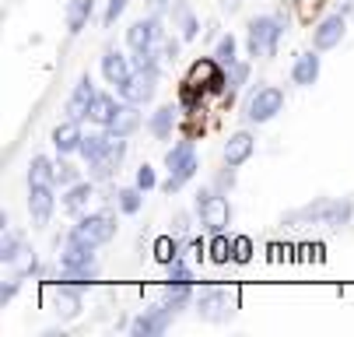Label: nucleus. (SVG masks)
Masks as SVG:
<instances>
[{
  "label": "nucleus",
  "instance_id": "1",
  "mask_svg": "<svg viewBox=\"0 0 354 337\" xmlns=\"http://www.w3.org/2000/svg\"><path fill=\"white\" fill-rule=\"evenodd\" d=\"M281 35H284V21L281 18H274V15L249 18V25H245V50H249V57H274Z\"/></svg>",
  "mask_w": 354,
  "mask_h": 337
},
{
  "label": "nucleus",
  "instance_id": "2",
  "mask_svg": "<svg viewBox=\"0 0 354 337\" xmlns=\"http://www.w3.org/2000/svg\"><path fill=\"white\" fill-rule=\"evenodd\" d=\"M165 165H169V179L162 183V190L172 197V194H179V190L196 176V152H193V140H179V144H172V148L165 152Z\"/></svg>",
  "mask_w": 354,
  "mask_h": 337
},
{
  "label": "nucleus",
  "instance_id": "3",
  "mask_svg": "<svg viewBox=\"0 0 354 337\" xmlns=\"http://www.w3.org/2000/svg\"><path fill=\"white\" fill-rule=\"evenodd\" d=\"M193 208H196V215H200V225H204L211 235H221L225 228H228V221H232V208H228V201H225V194L221 190H200L196 194V201H193Z\"/></svg>",
  "mask_w": 354,
  "mask_h": 337
},
{
  "label": "nucleus",
  "instance_id": "4",
  "mask_svg": "<svg viewBox=\"0 0 354 337\" xmlns=\"http://www.w3.org/2000/svg\"><path fill=\"white\" fill-rule=\"evenodd\" d=\"M74 239H81V243H91V246H106L116 239V218L106 215V211H95V215H77L74 228L67 232Z\"/></svg>",
  "mask_w": 354,
  "mask_h": 337
},
{
  "label": "nucleus",
  "instance_id": "5",
  "mask_svg": "<svg viewBox=\"0 0 354 337\" xmlns=\"http://www.w3.org/2000/svg\"><path fill=\"white\" fill-rule=\"evenodd\" d=\"M196 316L204 323H228L235 316V295L228 288H207L196 295Z\"/></svg>",
  "mask_w": 354,
  "mask_h": 337
},
{
  "label": "nucleus",
  "instance_id": "6",
  "mask_svg": "<svg viewBox=\"0 0 354 337\" xmlns=\"http://www.w3.org/2000/svg\"><path fill=\"white\" fill-rule=\"evenodd\" d=\"M158 81H162V71H158V67H133L130 81H127V84H120L123 102L147 106L151 99H155V91H158Z\"/></svg>",
  "mask_w": 354,
  "mask_h": 337
},
{
  "label": "nucleus",
  "instance_id": "7",
  "mask_svg": "<svg viewBox=\"0 0 354 337\" xmlns=\"http://www.w3.org/2000/svg\"><path fill=\"white\" fill-rule=\"evenodd\" d=\"M284 109V91L274 88V84H263L249 95V102H245V120L249 123H270L277 113Z\"/></svg>",
  "mask_w": 354,
  "mask_h": 337
},
{
  "label": "nucleus",
  "instance_id": "8",
  "mask_svg": "<svg viewBox=\"0 0 354 337\" xmlns=\"http://www.w3.org/2000/svg\"><path fill=\"white\" fill-rule=\"evenodd\" d=\"M186 81H193L196 88H204L207 95H225V91H228V71H225L214 57H200V60H193Z\"/></svg>",
  "mask_w": 354,
  "mask_h": 337
},
{
  "label": "nucleus",
  "instance_id": "9",
  "mask_svg": "<svg viewBox=\"0 0 354 337\" xmlns=\"http://www.w3.org/2000/svg\"><path fill=\"white\" fill-rule=\"evenodd\" d=\"M46 306L53 309L57 316L64 320H77L81 309H84V299L77 292V284H67V281H53L46 288Z\"/></svg>",
  "mask_w": 354,
  "mask_h": 337
},
{
  "label": "nucleus",
  "instance_id": "10",
  "mask_svg": "<svg viewBox=\"0 0 354 337\" xmlns=\"http://www.w3.org/2000/svg\"><path fill=\"white\" fill-rule=\"evenodd\" d=\"M165 39V25L158 15H147V18H137L130 28H127V46L133 53H144V50H155V46Z\"/></svg>",
  "mask_w": 354,
  "mask_h": 337
},
{
  "label": "nucleus",
  "instance_id": "11",
  "mask_svg": "<svg viewBox=\"0 0 354 337\" xmlns=\"http://www.w3.org/2000/svg\"><path fill=\"white\" fill-rule=\"evenodd\" d=\"M176 316H179V313L162 302V306H155V309H144V313L130 323V334H133V337H162V334L172 327Z\"/></svg>",
  "mask_w": 354,
  "mask_h": 337
},
{
  "label": "nucleus",
  "instance_id": "12",
  "mask_svg": "<svg viewBox=\"0 0 354 337\" xmlns=\"http://www.w3.org/2000/svg\"><path fill=\"white\" fill-rule=\"evenodd\" d=\"M344 32H347V15L333 11V15L319 18L316 28H313V50H319V53L337 50V46L344 42Z\"/></svg>",
  "mask_w": 354,
  "mask_h": 337
},
{
  "label": "nucleus",
  "instance_id": "13",
  "mask_svg": "<svg viewBox=\"0 0 354 337\" xmlns=\"http://www.w3.org/2000/svg\"><path fill=\"white\" fill-rule=\"evenodd\" d=\"M57 211V194H53V183H28V215L35 225H49Z\"/></svg>",
  "mask_w": 354,
  "mask_h": 337
},
{
  "label": "nucleus",
  "instance_id": "14",
  "mask_svg": "<svg viewBox=\"0 0 354 337\" xmlns=\"http://www.w3.org/2000/svg\"><path fill=\"white\" fill-rule=\"evenodd\" d=\"M95 95H98V88L91 84V78H88V74H84V78H77V84H74V91H71V99H67V106H64L67 120H77V123H81V120H88Z\"/></svg>",
  "mask_w": 354,
  "mask_h": 337
},
{
  "label": "nucleus",
  "instance_id": "15",
  "mask_svg": "<svg viewBox=\"0 0 354 337\" xmlns=\"http://www.w3.org/2000/svg\"><path fill=\"white\" fill-rule=\"evenodd\" d=\"M252 152H257V137H252L249 130H235L228 140H225V165L239 169L252 158Z\"/></svg>",
  "mask_w": 354,
  "mask_h": 337
},
{
  "label": "nucleus",
  "instance_id": "16",
  "mask_svg": "<svg viewBox=\"0 0 354 337\" xmlns=\"http://www.w3.org/2000/svg\"><path fill=\"white\" fill-rule=\"evenodd\" d=\"M49 140H53V148H57L60 155H74V152H81V140H84L81 123H77V120H64V123H57L53 134H49Z\"/></svg>",
  "mask_w": 354,
  "mask_h": 337
},
{
  "label": "nucleus",
  "instance_id": "17",
  "mask_svg": "<svg viewBox=\"0 0 354 337\" xmlns=\"http://www.w3.org/2000/svg\"><path fill=\"white\" fill-rule=\"evenodd\" d=\"M319 71H323V60H319V50H309V53H298V60L291 64V81L309 88L319 81Z\"/></svg>",
  "mask_w": 354,
  "mask_h": 337
},
{
  "label": "nucleus",
  "instance_id": "18",
  "mask_svg": "<svg viewBox=\"0 0 354 337\" xmlns=\"http://www.w3.org/2000/svg\"><path fill=\"white\" fill-rule=\"evenodd\" d=\"M130 74H133V67H130V60L120 53V50H113V46H109V50L102 53V78L109 81V84H127L130 81Z\"/></svg>",
  "mask_w": 354,
  "mask_h": 337
},
{
  "label": "nucleus",
  "instance_id": "19",
  "mask_svg": "<svg viewBox=\"0 0 354 337\" xmlns=\"http://www.w3.org/2000/svg\"><path fill=\"white\" fill-rule=\"evenodd\" d=\"M169 15H172V28H179L183 42H193L200 35V21H196V15H193V8L186 4V0H176V4L169 8Z\"/></svg>",
  "mask_w": 354,
  "mask_h": 337
},
{
  "label": "nucleus",
  "instance_id": "20",
  "mask_svg": "<svg viewBox=\"0 0 354 337\" xmlns=\"http://www.w3.org/2000/svg\"><path fill=\"white\" fill-rule=\"evenodd\" d=\"M106 130L116 134V137H133V134L140 130V106L120 102V109H116V116H113V123H109Z\"/></svg>",
  "mask_w": 354,
  "mask_h": 337
},
{
  "label": "nucleus",
  "instance_id": "21",
  "mask_svg": "<svg viewBox=\"0 0 354 337\" xmlns=\"http://www.w3.org/2000/svg\"><path fill=\"white\" fill-rule=\"evenodd\" d=\"M95 250H98V246L81 243V239L67 235V246H64V253H60V267H88V264H98V260H95Z\"/></svg>",
  "mask_w": 354,
  "mask_h": 337
},
{
  "label": "nucleus",
  "instance_id": "22",
  "mask_svg": "<svg viewBox=\"0 0 354 337\" xmlns=\"http://www.w3.org/2000/svg\"><path fill=\"white\" fill-rule=\"evenodd\" d=\"M109 140H113V134L102 127V130H98V134H84V140H81V158L88 162V165H98V162H102L106 155H109Z\"/></svg>",
  "mask_w": 354,
  "mask_h": 337
},
{
  "label": "nucleus",
  "instance_id": "23",
  "mask_svg": "<svg viewBox=\"0 0 354 337\" xmlns=\"http://www.w3.org/2000/svg\"><path fill=\"white\" fill-rule=\"evenodd\" d=\"M91 197H95V179H91V183H74V186H67V194H64L60 204H64L67 215L77 218V215H84V208H88Z\"/></svg>",
  "mask_w": 354,
  "mask_h": 337
},
{
  "label": "nucleus",
  "instance_id": "24",
  "mask_svg": "<svg viewBox=\"0 0 354 337\" xmlns=\"http://www.w3.org/2000/svg\"><path fill=\"white\" fill-rule=\"evenodd\" d=\"M183 106H158L155 113H151V123H147V130L155 134L158 140H169L172 137V130H176V113H179Z\"/></svg>",
  "mask_w": 354,
  "mask_h": 337
},
{
  "label": "nucleus",
  "instance_id": "25",
  "mask_svg": "<svg viewBox=\"0 0 354 337\" xmlns=\"http://www.w3.org/2000/svg\"><path fill=\"white\" fill-rule=\"evenodd\" d=\"M116 109H120V102L113 99V95L98 91V95H95V102H91V113H88V120H91L95 127H109V123H113V116H116Z\"/></svg>",
  "mask_w": 354,
  "mask_h": 337
},
{
  "label": "nucleus",
  "instance_id": "26",
  "mask_svg": "<svg viewBox=\"0 0 354 337\" xmlns=\"http://www.w3.org/2000/svg\"><path fill=\"white\" fill-rule=\"evenodd\" d=\"M354 218V204L351 201H326V211H323V225L326 228H344L351 225Z\"/></svg>",
  "mask_w": 354,
  "mask_h": 337
},
{
  "label": "nucleus",
  "instance_id": "27",
  "mask_svg": "<svg viewBox=\"0 0 354 337\" xmlns=\"http://www.w3.org/2000/svg\"><path fill=\"white\" fill-rule=\"evenodd\" d=\"M91 11H95V0H71L67 4V32L77 35L91 21Z\"/></svg>",
  "mask_w": 354,
  "mask_h": 337
},
{
  "label": "nucleus",
  "instance_id": "28",
  "mask_svg": "<svg viewBox=\"0 0 354 337\" xmlns=\"http://www.w3.org/2000/svg\"><path fill=\"white\" fill-rule=\"evenodd\" d=\"M221 67H232L235 60H239V39L232 35V32H225V35H218V42H214V53H211Z\"/></svg>",
  "mask_w": 354,
  "mask_h": 337
},
{
  "label": "nucleus",
  "instance_id": "29",
  "mask_svg": "<svg viewBox=\"0 0 354 337\" xmlns=\"http://www.w3.org/2000/svg\"><path fill=\"white\" fill-rule=\"evenodd\" d=\"M323 211H326V197L306 204V208H298L295 215H288L291 225H323Z\"/></svg>",
  "mask_w": 354,
  "mask_h": 337
},
{
  "label": "nucleus",
  "instance_id": "30",
  "mask_svg": "<svg viewBox=\"0 0 354 337\" xmlns=\"http://www.w3.org/2000/svg\"><path fill=\"white\" fill-rule=\"evenodd\" d=\"M162 302L172 306L176 313L186 309V306L193 302V281H189V284H172V281H165V299H162Z\"/></svg>",
  "mask_w": 354,
  "mask_h": 337
},
{
  "label": "nucleus",
  "instance_id": "31",
  "mask_svg": "<svg viewBox=\"0 0 354 337\" xmlns=\"http://www.w3.org/2000/svg\"><path fill=\"white\" fill-rule=\"evenodd\" d=\"M98 277V264H88V267H60L57 271V281H67V284H91Z\"/></svg>",
  "mask_w": 354,
  "mask_h": 337
},
{
  "label": "nucleus",
  "instance_id": "32",
  "mask_svg": "<svg viewBox=\"0 0 354 337\" xmlns=\"http://www.w3.org/2000/svg\"><path fill=\"white\" fill-rule=\"evenodd\" d=\"M116 204H120V211L123 215H137L140 208H144V190L133 183V186H123V190H116Z\"/></svg>",
  "mask_w": 354,
  "mask_h": 337
},
{
  "label": "nucleus",
  "instance_id": "33",
  "mask_svg": "<svg viewBox=\"0 0 354 337\" xmlns=\"http://www.w3.org/2000/svg\"><path fill=\"white\" fill-rule=\"evenodd\" d=\"M53 176H57V162H49L46 155H35L28 162V183H53Z\"/></svg>",
  "mask_w": 354,
  "mask_h": 337
},
{
  "label": "nucleus",
  "instance_id": "34",
  "mask_svg": "<svg viewBox=\"0 0 354 337\" xmlns=\"http://www.w3.org/2000/svg\"><path fill=\"white\" fill-rule=\"evenodd\" d=\"M225 71H228V91H225V99L232 102V99H235V91L249 81V64H245V60H235V64L225 67Z\"/></svg>",
  "mask_w": 354,
  "mask_h": 337
},
{
  "label": "nucleus",
  "instance_id": "35",
  "mask_svg": "<svg viewBox=\"0 0 354 337\" xmlns=\"http://www.w3.org/2000/svg\"><path fill=\"white\" fill-rule=\"evenodd\" d=\"M21 250H25L21 235H18V232H11V228H4V235H0V260L11 264V260H15Z\"/></svg>",
  "mask_w": 354,
  "mask_h": 337
},
{
  "label": "nucleus",
  "instance_id": "36",
  "mask_svg": "<svg viewBox=\"0 0 354 337\" xmlns=\"http://www.w3.org/2000/svg\"><path fill=\"white\" fill-rule=\"evenodd\" d=\"M8 267H11V274H18V277H28V274H35L39 260H35V253H32V250L25 246V250H21V253H18V257H15V260L8 264Z\"/></svg>",
  "mask_w": 354,
  "mask_h": 337
},
{
  "label": "nucleus",
  "instance_id": "37",
  "mask_svg": "<svg viewBox=\"0 0 354 337\" xmlns=\"http://www.w3.org/2000/svg\"><path fill=\"white\" fill-rule=\"evenodd\" d=\"M179 257V235L172 239V235H162L158 243H155V260H162V264H172Z\"/></svg>",
  "mask_w": 354,
  "mask_h": 337
},
{
  "label": "nucleus",
  "instance_id": "38",
  "mask_svg": "<svg viewBox=\"0 0 354 337\" xmlns=\"http://www.w3.org/2000/svg\"><path fill=\"white\" fill-rule=\"evenodd\" d=\"M53 183H57V186H74V183H81V172L67 162V155L57 158V176H53Z\"/></svg>",
  "mask_w": 354,
  "mask_h": 337
},
{
  "label": "nucleus",
  "instance_id": "39",
  "mask_svg": "<svg viewBox=\"0 0 354 337\" xmlns=\"http://www.w3.org/2000/svg\"><path fill=\"white\" fill-rule=\"evenodd\" d=\"M207 253H211L214 264H228V260H232V239H225V232L214 235V239H211V246H207Z\"/></svg>",
  "mask_w": 354,
  "mask_h": 337
},
{
  "label": "nucleus",
  "instance_id": "40",
  "mask_svg": "<svg viewBox=\"0 0 354 337\" xmlns=\"http://www.w3.org/2000/svg\"><path fill=\"white\" fill-rule=\"evenodd\" d=\"M249 257H252L249 235H235V239H232V260H235V264H249Z\"/></svg>",
  "mask_w": 354,
  "mask_h": 337
},
{
  "label": "nucleus",
  "instance_id": "41",
  "mask_svg": "<svg viewBox=\"0 0 354 337\" xmlns=\"http://www.w3.org/2000/svg\"><path fill=\"white\" fill-rule=\"evenodd\" d=\"M127 4H130V0H109V4H106V11H102V25H106V28H113V25L123 18Z\"/></svg>",
  "mask_w": 354,
  "mask_h": 337
},
{
  "label": "nucleus",
  "instance_id": "42",
  "mask_svg": "<svg viewBox=\"0 0 354 337\" xmlns=\"http://www.w3.org/2000/svg\"><path fill=\"white\" fill-rule=\"evenodd\" d=\"M169 281H172V284H189V281H193V274H189V267L183 264V257H176V260L169 264Z\"/></svg>",
  "mask_w": 354,
  "mask_h": 337
},
{
  "label": "nucleus",
  "instance_id": "43",
  "mask_svg": "<svg viewBox=\"0 0 354 337\" xmlns=\"http://www.w3.org/2000/svg\"><path fill=\"white\" fill-rule=\"evenodd\" d=\"M133 183L147 194V190H155V186H158V176H155V169H151V165H140V169H137V176H133Z\"/></svg>",
  "mask_w": 354,
  "mask_h": 337
},
{
  "label": "nucleus",
  "instance_id": "44",
  "mask_svg": "<svg viewBox=\"0 0 354 337\" xmlns=\"http://www.w3.org/2000/svg\"><path fill=\"white\" fill-rule=\"evenodd\" d=\"M21 281H25V277H18V274H11V277H8V284L0 288V306H8V302H11L15 295H18V288H21Z\"/></svg>",
  "mask_w": 354,
  "mask_h": 337
},
{
  "label": "nucleus",
  "instance_id": "45",
  "mask_svg": "<svg viewBox=\"0 0 354 337\" xmlns=\"http://www.w3.org/2000/svg\"><path fill=\"white\" fill-rule=\"evenodd\" d=\"M295 4H298V15H301V18H313V15L323 8V0H295Z\"/></svg>",
  "mask_w": 354,
  "mask_h": 337
},
{
  "label": "nucleus",
  "instance_id": "46",
  "mask_svg": "<svg viewBox=\"0 0 354 337\" xmlns=\"http://www.w3.org/2000/svg\"><path fill=\"white\" fill-rule=\"evenodd\" d=\"M232 186H235V169H232V165H225V172L218 176L214 190H232Z\"/></svg>",
  "mask_w": 354,
  "mask_h": 337
},
{
  "label": "nucleus",
  "instance_id": "47",
  "mask_svg": "<svg viewBox=\"0 0 354 337\" xmlns=\"http://www.w3.org/2000/svg\"><path fill=\"white\" fill-rule=\"evenodd\" d=\"M172 232L183 239V235L189 232V215H176V221H172Z\"/></svg>",
  "mask_w": 354,
  "mask_h": 337
},
{
  "label": "nucleus",
  "instance_id": "48",
  "mask_svg": "<svg viewBox=\"0 0 354 337\" xmlns=\"http://www.w3.org/2000/svg\"><path fill=\"white\" fill-rule=\"evenodd\" d=\"M176 4V0H151V15H162V11H169Z\"/></svg>",
  "mask_w": 354,
  "mask_h": 337
},
{
  "label": "nucleus",
  "instance_id": "49",
  "mask_svg": "<svg viewBox=\"0 0 354 337\" xmlns=\"http://www.w3.org/2000/svg\"><path fill=\"white\" fill-rule=\"evenodd\" d=\"M333 11H340V15H354V0H333Z\"/></svg>",
  "mask_w": 354,
  "mask_h": 337
},
{
  "label": "nucleus",
  "instance_id": "50",
  "mask_svg": "<svg viewBox=\"0 0 354 337\" xmlns=\"http://www.w3.org/2000/svg\"><path fill=\"white\" fill-rule=\"evenodd\" d=\"M242 8V0H221V11H228V15H235Z\"/></svg>",
  "mask_w": 354,
  "mask_h": 337
}]
</instances>
